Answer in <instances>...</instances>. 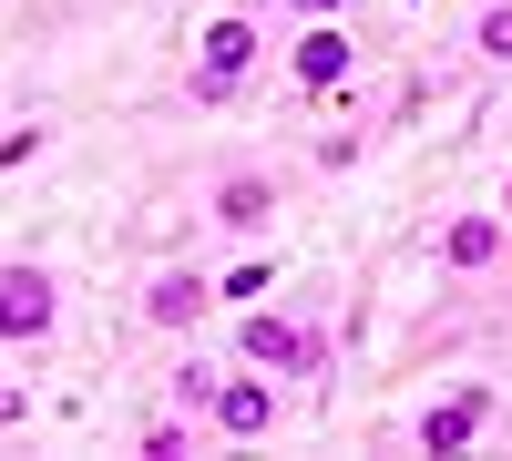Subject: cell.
Masks as SVG:
<instances>
[{"mask_svg":"<svg viewBox=\"0 0 512 461\" xmlns=\"http://www.w3.org/2000/svg\"><path fill=\"white\" fill-rule=\"evenodd\" d=\"M236 349H246L256 369H287V380H297V369H318V359H328V349H318V328H297V318H277V308H246Z\"/></svg>","mask_w":512,"mask_h":461,"instance_id":"6da1fadb","label":"cell"},{"mask_svg":"<svg viewBox=\"0 0 512 461\" xmlns=\"http://www.w3.org/2000/svg\"><path fill=\"white\" fill-rule=\"evenodd\" d=\"M256 62V21H205V52H195V103H226Z\"/></svg>","mask_w":512,"mask_h":461,"instance_id":"7a4b0ae2","label":"cell"},{"mask_svg":"<svg viewBox=\"0 0 512 461\" xmlns=\"http://www.w3.org/2000/svg\"><path fill=\"white\" fill-rule=\"evenodd\" d=\"M52 277L41 267H0V339H52Z\"/></svg>","mask_w":512,"mask_h":461,"instance_id":"3957f363","label":"cell"},{"mask_svg":"<svg viewBox=\"0 0 512 461\" xmlns=\"http://www.w3.org/2000/svg\"><path fill=\"white\" fill-rule=\"evenodd\" d=\"M482 421H492V390L472 380V390H451V400L420 410V451H472V441H482Z\"/></svg>","mask_w":512,"mask_h":461,"instance_id":"277c9868","label":"cell"},{"mask_svg":"<svg viewBox=\"0 0 512 461\" xmlns=\"http://www.w3.org/2000/svg\"><path fill=\"white\" fill-rule=\"evenodd\" d=\"M287 62H297V82H308V93H328V82H349V62H359V41L338 31L328 11H318L308 31H297V52H287Z\"/></svg>","mask_w":512,"mask_h":461,"instance_id":"5b68a950","label":"cell"},{"mask_svg":"<svg viewBox=\"0 0 512 461\" xmlns=\"http://www.w3.org/2000/svg\"><path fill=\"white\" fill-rule=\"evenodd\" d=\"M205 308H216V277H195V267H175V277L144 287V318H154V328H195Z\"/></svg>","mask_w":512,"mask_h":461,"instance_id":"8992f818","label":"cell"},{"mask_svg":"<svg viewBox=\"0 0 512 461\" xmlns=\"http://www.w3.org/2000/svg\"><path fill=\"white\" fill-rule=\"evenodd\" d=\"M205 421H216L226 441H256V431L277 421V390L267 380H216V410H205Z\"/></svg>","mask_w":512,"mask_h":461,"instance_id":"52a82bcc","label":"cell"},{"mask_svg":"<svg viewBox=\"0 0 512 461\" xmlns=\"http://www.w3.org/2000/svg\"><path fill=\"white\" fill-rule=\"evenodd\" d=\"M492 257H502V226H492V216H451V226H441V267H461V277H482Z\"/></svg>","mask_w":512,"mask_h":461,"instance_id":"ba28073f","label":"cell"},{"mask_svg":"<svg viewBox=\"0 0 512 461\" xmlns=\"http://www.w3.org/2000/svg\"><path fill=\"white\" fill-rule=\"evenodd\" d=\"M267 205H277V185H267V175H226V185H216V226H236V236H246V226H267Z\"/></svg>","mask_w":512,"mask_h":461,"instance_id":"9c48e42d","label":"cell"},{"mask_svg":"<svg viewBox=\"0 0 512 461\" xmlns=\"http://www.w3.org/2000/svg\"><path fill=\"white\" fill-rule=\"evenodd\" d=\"M267 287H277V267H267V257H246V267H226V277H216V298H226V308H256Z\"/></svg>","mask_w":512,"mask_h":461,"instance_id":"30bf717a","label":"cell"},{"mask_svg":"<svg viewBox=\"0 0 512 461\" xmlns=\"http://www.w3.org/2000/svg\"><path fill=\"white\" fill-rule=\"evenodd\" d=\"M472 52L482 62H512V0H492V11L472 21Z\"/></svg>","mask_w":512,"mask_h":461,"instance_id":"8fae6325","label":"cell"},{"mask_svg":"<svg viewBox=\"0 0 512 461\" xmlns=\"http://www.w3.org/2000/svg\"><path fill=\"white\" fill-rule=\"evenodd\" d=\"M175 410H216V369H205V359L175 369Z\"/></svg>","mask_w":512,"mask_h":461,"instance_id":"7c38bea8","label":"cell"},{"mask_svg":"<svg viewBox=\"0 0 512 461\" xmlns=\"http://www.w3.org/2000/svg\"><path fill=\"white\" fill-rule=\"evenodd\" d=\"M175 451H195V441H185V421H154V431H144V461H175Z\"/></svg>","mask_w":512,"mask_h":461,"instance_id":"4fadbf2b","label":"cell"},{"mask_svg":"<svg viewBox=\"0 0 512 461\" xmlns=\"http://www.w3.org/2000/svg\"><path fill=\"white\" fill-rule=\"evenodd\" d=\"M277 11H308V21H318V11H338V0H277Z\"/></svg>","mask_w":512,"mask_h":461,"instance_id":"5bb4252c","label":"cell"},{"mask_svg":"<svg viewBox=\"0 0 512 461\" xmlns=\"http://www.w3.org/2000/svg\"><path fill=\"white\" fill-rule=\"evenodd\" d=\"M11 421H21V390H0V431H11Z\"/></svg>","mask_w":512,"mask_h":461,"instance_id":"9a60e30c","label":"cell"},{"mask_svg":"<svg viewBox=\"0 0 512 461\" xmlns=\"http://www.w3.org/2000/svg\"><path fill=\"white\" fill-rule=\"evenodd\" d=\"M502 205H512V185H502Z\"/></svg>","mask_w":512,"mask_h":461,"instance_id":"2e32d148","label":"cell"}]
</instances>
